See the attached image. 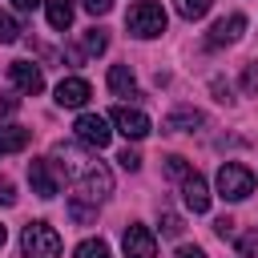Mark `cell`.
Instances as JSON below:
<instances>
[{
    "label": "cell",
    "mask_w": 258,
    "mask_h": 258,
    "mask_svg": "<svg viewBox=\"0 0 258 258\" xmlns=\"http://www.w3.org/2000/svg\"><path fill=\"white\" fill-rule=\"evenodd\" d=\"M52 157H56L52 165H60L73 181H81V185H85V198H93V202H97V198H109V194H113V173H109L101 161H93L89 153H81L77 145L56 141V145H52Z\"/></svg>",
    "instance_id": "obj_1"
},
{
    "label": "cell",
    "mask_w": 258,
    "mask_h": 258,
    "mask_svg": "<svg viewBox=\"0 0 258 258\" xmlns=\"http://www.w3.org/2000/svg\"><path fill=\"white\" fill-rule=\"evenodd\" d=\"M125 28H129L133 36H141V40L161 36V32H165V8H161L157 0H137V4L125 12Z\"/></svg>",
    "instance_id": "obj_2"
},
{
    "label": "cell",
    "mask_w": 258,
    "mask_h": 258,
    "mask_svg": "<svg viewBox=\"0 0 258 258\" xmlns=\"http://www.w3.org/2000/svg\"><path fill=\"white\" fill-rule=\"evenodd\" d=\"M24 258H60V234L48 222H28L20 234Z\"/></svg>",
    "instance_id": "obj_3"
},
{
    "label": "cell",
    "mask_w": 258,
    "mask_h": 258,
    "mask_svg": "<svg viewBox=\"0 0 258 258\" xmlns=\"http://www.w3.org/2000/svg\"><path fill=\"white\" fill-rule=\"evenodd\" d=\"M218 194H222L226 202H242V198H250V194H254V173H250V165H242V161H226V165L218 169Z\"/></svg>",
    "instance_id": "obj_4"
},
{
    "label": "cell",
    "mask_w": 258,
    "mask_h": 258,
    "mask_svg": "<svg viewBox=\"0 0 258 258\" xmlns=\"http://www.w3.org/2000/svg\"><path fill=\"white\" fill-rule=\"evenodd\" d=\"M73 129H77V141L89 145V149H105L109 137H113V129H109V121H105L101 113H81Z\"/></svg>",
    "instance_id": "obj_5"
},
{
    "label": "cell",
    "mask_w": 258,
    "mask_h": 258,
    "mask_svg": "<svg viewBox=\"0 0 258 258\" xmlns=\"http://www.w3.org/2000/svg\"><path fill=\"white\" fill-rule=\"evenodd\" d=\"M121 246H125V258H157V238H153V230L141 226V222L125 226Z\"/></svg>",
    "instance_id": "obj_6"
},
{
    "label": "cell",
    "mask_w": 258,
    "mask_h": 258,
    "mask_svg": "<svg viewBox=\"0 0 258 258\" xmlns=\"http://www.w3.org/2000/svg\"><path fill=\"white\" fill-rule=\"evenodd\" d=\"M109 121H113L117 133H125L129 141H141V137L149 133V117H145L141 109H129V105H117V109L109 113Z\"/></svg>",
    "instance_id": "obj_7"
},
{
    "label": "cell",
    "mask_w": 258,
    "mask_h": 258,
    "mask_svg": "<svg viewBox=\"0 0 258 258\" xmlns=\"http://www.w3.org/2000/svg\"><path fill=\"white\" fill-rule=\"evenodd\" d=\"M28 181H32V189H36L40 198H56V194H60V177H56V169H52V157L28 161Z\"/></svg>",
    "instance_id": "obj_8"
},
{
    "label": "cell",
    "mask_w": 258,
    "mask_h": 258,
    "mask_svg": "<svg viewBox=\"0 0 258 258\" xmlns=\"http://www.w3.org/2000/svg\"><path fill=\"white\" fill-rule=\"evenodd\" d=\"M8 77H12V85H16L20 93H28V97H36V93L44 89V77H40V69H36L32 60H12V64H8Z\"/></svg>",
    "instance_id": "obj_9"
},
{
    "label": "cell",
    "mask_w": 258,
    "mask_h": 258,
    "mask_svg": "<svg viewBox=\"0 0 258 258\" xmlns=\"http://www.w3.org/2000/svg\"><path fill=\"white\" fill-rule=\"evenodd\" d=\"M89 97H93V89H89V81H81V77H64V81L56 85V105H60V109H81Z\"/></svg>",
    "instance_id": "obj_10"
},
{
    "label": "cell",
    "mask_w": 258,
    "mask_h": 258,
    "mask_svg": "<svg viewBox=\"0 0 258 258\" xmlns=\"http://www.w3.org/2000/svg\"><path fill=\"white\" fill-rule=\"evenodd\" d=\"M242 28H246V16H242V12H234V16H226V20H218V24L210 28L206 44H210V48H222V44L238 40V36H242Z\"/></svg>",
    "instance_id": "obj_11"
},
{
    "label": "cell",
    "mask_w": 258,
    "mask_h": 258,
    "mask_svg": "<svg viewBox=\"0 0 258 258\" xmlns=\"http://www.w3.org/2000/svg\"><path fill=\"white\" fill-rule=\"evenodd\" d=\"M181 202H185L194 214H206V210H210V189H206V181H202L198 173H189V177L181 181Z\"/></svg>",
    "instance_id": "obj_12"
},
{
    "label": "cell",
    "mask_w": 258,
    "mask_h": 258,
    "mask_svg": "<svg viewBox=\"0 0 258 258\" xmlns=\"http://www.w3.org/2000/svg\"><path fill=\"white\" fill-rule=\"evenodd\" d=\"M28 141H32V129L28 125H0V157L28 149Z\"/></svg>",
    "instance_id": "obj_13"
},
{
    "label": "cell",
    "mask_w": 258,
    "mask_h": 258,
    "mask_svg": "<svg viewBox=\"0 0 258 258\" xmlns=\"http://www.w3.org/2000/svg\"><path fill=\"white\" fill-rule=\"evenodd\" d=\"M202 121H206V117H202L198 109H173V113L161 121V129H165V133H194Z\"/></svg>",
    "instance_id": "obj_14"
},
{
    "label": "cell",
    "mask_w": 258,
    "mask_h": 258,
    "mask_svg": "<svg viewBox=\"0 0 258 258\" xmlns=\"http://www.w3.org/2000/svg\"><path fill=\"white\" fill-rule=\"evenodd\" d=\"M109 89H113L117 97H137L133 69H129V64H113V69H109Z\"/></svg>",
    "instance_id": "obj_15"
},
{
    "label": "cell",
    "mask_w": 258,
    "mask_h": 258,
    "mask_svg": "<svg viewBox=\"0 0 258 258\" xmlns=\"http://www.w3.org/2000/svg\"><path fill=\"white\" fill-rule=\"evenodd\" d=\"M44 12H48V24L56 32H64L73 24V0H44Z\"/></svg>",
    "instance_id": "obj_16"
},
{
    "label": "cell",
    "mask_w": 258,
    "mask_h": 258,
    "mask_svg": "<svg viewBox=\"0 0 258 258\" xmlns=\"http://www.w3.org/2000/svg\"><path fill=\"white\" fill-rule=\"evenodd\" d=\"M64 210H69V218H73L77 226H89V222H97V202L89 206V202H85V198H77V194L64 202Z\"/></svg>",
    "instance_id": "obj_17"
},
{
    "label": "cell",
    "mask_w": 258,
    "mask_h": 258,
    "mask_svg": "<svg viewBox=\"0 0 258 258\" xmlns=\"http://www.w3.org/2000/svg\"><path fill=\"white\" fill-rule=\"evenodd\" d=\"M77 258H109V242H101V238H85V242L77 246Z\"/></svg>",
    "instance_id": "obj_18"
},
{
    "label": "cell",
    "mask_w": 258,
    "mask_h": 258,
    "mask_svg": "<svg viewBox=\"0 0 258 258\" xmlns=\"http://www.w3.org/2000/svg\"><path fill=\"white\" fill-rule=\"evenodd\" d=\"M210 4H214V0H177V12H181L185 20H202V16L210 12Z\"/></svg>",
    "instance_id": "obj_19"
},
{
    "label": "cell",
    "mask_w": 258,
    "mask_h": 258,
    "mask_svg": "<svg viewBox=\"0 0 258 258\" xmlns=\"http://www.w3.org/2000/svg\"><path fill=\"white\" fill-rule=\"evenodd\" d=\"M105 48H109V36H105V28H89V32H85V52L101 56Z\"/></svg>",
    "instance_id": "obj_20"
},
{
    "label": "cell",
    "mask_w": 258,
    "mask_h": 258,
    "mask_svg": "<svg viewBox=\"0 0 258 258\" xmlns=\"http://www.w3.org/2000/svg\"><path fill=\"white\" fill-rule=\"evenodd\" d=\"M165 173H169V177H177V181H185V177H189L194 169H189V161H185V157L169 153V157H165Z\"/></svg>",
    "instance_id": "obj_21"
},
{
    "label": "cell",
    "mask_w": 258,
    "mask_h": 258,
    "mask_svg": "<svg viewBox=\"0 0 258 258\" xmlns=\"http://www.w3.org/2000/svg\"><path fill=\"white\" fill-rule=\"evenodd\" d=\"M12 40H20V24L8 12H0V44H12Z\"/></svg>",
    "instance_id": "obj_22"
},
{
    "label": "cell",
    "mask_w": 258,
    "mask_h": 258,
    "mask_svg": "<svg viewBox=\"0 0 258 258\" xmlns=\"http://www.w3.org/2000/svg\"><path fill=\"white\" fill-rule=\"evenodd\" d=\"M238 258H258V230H246L238 238Z\"/></svg>",
    "instance_id": "obj_23"
},
{
    "label": "cell",
    "mask_w": 258,
    "mask_h": 258,
    "mask_svg": "<svg viewBox=\"0 0 258 258\" xmlns=\"http://www.w3.org/2000/svg\"><path fill=\"white\" fill-rule=\"evenodd\" d=\"M181 230H185V226H181L177 214H161V234H165V238H177Z\"/></svg>",
    "instance_id": "obj_24"
},
{
    "label": "cell",
    "mask_w": 258,
    "mask_h": 258,
    "mask_svg": "<svg viewBox=\"0 0 258 258\" xmlns=\"http://www.w3.org/2000/svg\"><path fill=\"white\" fill-rule=\"evenodd\" d=\"M0 206H16V185H12V177H4V173H0Z\"/></svg>",
    "instance_id": "obj_25"
},
{
    "label": "cell",
    "mask_w": 258,
    "mask_h": 258,
    "mask_svg": "<svg viewBox=\"0 0 258 258\" xmlns=\"http://www.w3.org/2000/svg\"><path fill=\"white\" fill-rule=\"evenodd\" d=\"M117 161H121V169H141V157H137L133 149H121V153H117Z\"/></svg>",
    "instance_id": "obj_26"
},
{
    "label": "cell",
    "mask_w": 258,
    "mask_h": 258,
    "mask_svg": "<svg viewBox=\"0 0 258 258\" xmlns=\"http://www.w3.org/2000/svg\"><path fill=\"white\" fill-rule=\"evenodd\" d=\"M85 4V12H93V16H105L109 8H113V0H81Z\"/></svg>",
    "instance_id": "obj_27"
},
{
    "label": "cell",
    "mask_w": 258,
    "mask_h": 258,
    "mask_svg": "<svg viewBox=\"0 0 258 258\" xmlns=\"http://www.w3.org/2000/svg\"><path fill=\"white\" fill-rule=\"evenodd\" d=\"M214 230H218V238H230V234H234V218H218Z\"/></svg>",
    "instance_id": "obj_28"
},
{
    "label": "cell",
    "mask_w": 258,
    "mask_h": 258,
    "mask_svg": "<svg viewBox=\"0 0 258 258\" xmlns=\"http://www.w3.org/2000/svg\"><path fill=\"white\" fill-rule=\"evenodd\" d=\"M242 89H246V93H254V89H258V73H254V69H246V73H242Z\"/></svg>",
    "instance_id": "obj_29"
},
{
    "label": "cell",
    "mask_w": 258,
    "mask_h": 258,
    "mask_svg": "<svg viewBox=\"0 0 258 258\" xmlns=\"http://www.w3.org/2000/svg\"><path fill=\"white\" fill-rule=\"evenodd\" d=\"M173 258H206V250H202V246H181Z\"/></svg>",
    "instance_id": "obj_30"
},
{
    "label": "cell",
    "mask_w": 258,
    "mask_h": 258,
    "mask_svg": "<svg viewBox=\"0 0 258 258\" xmlns=\"http://www.w3.org/2000/svg\"><path fill=\"white\" fill-rule=\"evenodd\" d=\"M12 109H16V97H0V117L12 113Z\"/></svg>",
    "instance_id": "obj_31"
},
{
    "label": "cell",
    "mask_w": 258,
    "mask_h": 258,
    "mask_svg": "<svg viewBox=\"0 0 258 258\" xmlns=\"http://www.w3.org/2000/svg\"><path fill=\"white\" fill-rule=\"evenodd\" d=\"M12 4H16V8H20V12H32V8H36V4H40V0H12Z\"/></svg>",
    "instance_id": "obj_32"
},
{
    "label": "cell",
    "mask_w": 258,
    "mask_h": 258,
    "mask_svg": "<svg viewBox=\"0 0 258 258\" xmlns=\"http://www.w3.org/2000/svg\"><path fill=\"white\" fill-rule=\"evenodd\" d=\"M4 238H8V234H4V226H0V246H4Z\"/></svg>",
    "instance_id": "obj_33"
}]
</instances>
